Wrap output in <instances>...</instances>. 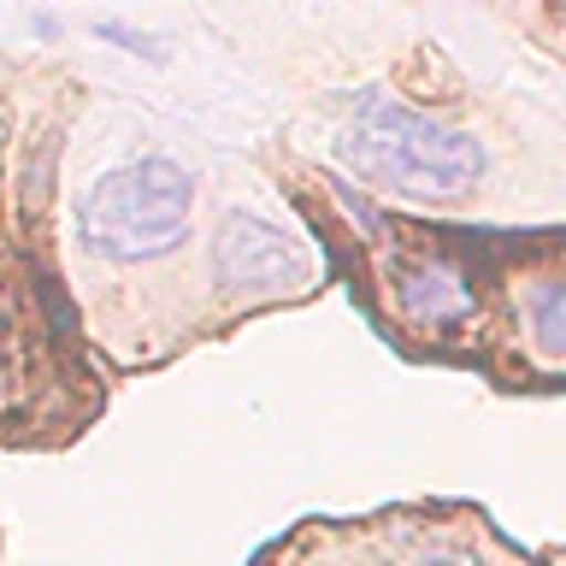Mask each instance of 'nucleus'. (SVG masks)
<instances>
[{"instance_id": "f257e3e1", "label": "nucleus", "mask_w": 566, "mask_h": 566, "mask_svg": "<svg viewBox=\"0 0 566 566\" xmlns=\"http://www.w3.org/2000/svg\"><path fill=\"white\" fill-rule=\"evenodd\" d=\"M336 154L360 184L407 195V201H454L484 177V142L472 130L389 95L354 101V118L343 124Z\"/></svg>"}, {"instance_id": "f03ea898", "label": "nucleus", "mask_w": 566, "mask_h": 566, "mask_svg": "<svg viewBox=\"0 0 566 566\" xmlns=\"http://www.w3.org/2000/svg\"><path fill=\"white\" fill-rule=\"evenodd\" d=\"M189 212H195V177L166 154L130 159V166L101 171L83 189L77 230L88 242V254L136 265L159 260L189 237Z\"/></svg>"}, {"instance_id": "7ed1b4c3", "label": "nucleus", "mask_w": 566, "mask_h": 566, "mask_svg": "<svg viewBox=\"0 0 566 566\" xmlns=\"http://www.w3.org/2000/svg\"><path fill=\"white\" fill-rule=\"evenodd\" d=\"M212 272L230 295H283L307 283V254L260 212H230L212 237Z\"/></svg>"}, {"instance_id": "20e7f679", "label": "nucleus", "mask_w": 566, "mask_h": 566, "mask_svg": "<svg viewBox=\"0 0 566 566\" xmlns=\"http://www.w3.org/2000/svg\"><path fill=\"white\" fill-rule=\"evenodd\" d=\"M396 307L413 331H454L472 318V283L449 260H413L396 272Z\"/></svg>"}, {"instance_id": "39448f33", "label": "nucleus", "mask_w": 566, "mask_h": 566, "mask_svg": "<svg viewBox=\"0 0 566 566\" xmlns=\"http://www.w3.org/2000/svg\"><path fill=\"white\" fill-rule=\"evenodd\" d=\"M525 325L548 360H566V283H537L525 295Z\"/></svg>"}, {"instance_id": "423d86ee", "label": "nucleus", "mask_w": 566, "mask_h": 566, "mask_svg": "<svg viewBox=\"0 0 566 566\" xmlns=\"http://www.w3.org/2000/svg\"><path fill=\"white\" fill-rule=\"evenodd\" d=\"M95 35H106V42H118L124 53H148V60H159V48H154L142 30H130V24H124V18H101V24H95Z\"/></svg>"}, {"instance_id": "0eeeda50", "label": "nucleus", "mask_w": 566, "mask_h": 566, "mask_svg": "<svg viewBox=\"0 0 566 566\" xmlns=\"http://www.w3.org/2000/svg\"><path fill=\"white\" fill-rule=\"evenodd\" d=\"M555 18H560V24H566V7H560V12H555Z\"/></svg>"}]
</instances>
